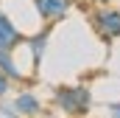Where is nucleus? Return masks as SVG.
Returning <instances> with one entry per match:
<instances>
[{
    "label": "nucleus",
    "mask_w": 120,
    "mask_h": 118,
    "mask_svg": "<svg viewBox=\"0 0 120 118\" xmlns=\"http://www.w3.org/2000/svg\"><path fill=\"white\" fill-rule=\"evenodd\" d=\"M50 101L64 115H87L92 107V90L87 84H59L50 93Z\"/></svg>",
    "instance_id": "nucleus-1"
},
{
    "label": "nucleus",
    "mask_w": 120,
    "mask_h": 118,
    "mask_svg": "<svg viewBox=\"0 0 120 118\" xmlns=\"http://www.w3.org/2000/svg\"><path fill=\"white\" fill-rule=\"evenodd\" d=\"M90 25L103 42H115L120 37V11L112 8L109 3L106 6H95L90 11Z\"/></svg>",
    "instance_id": "nucleus-2"
},
{
    "label": "nucleus",
    "mask_w": 120,
    "mask_h": 118,
    "mask_svg": "<svg viewBox=\"0 0 120 118\" xmlns=\"http://www.w3.org/2000/svg\"><path fill=\"white\" fill-rule=\"evenodd\" d=\"M31 3H34L39 20L48 23V25L64 20V17L70 14V8H73V0H31Z\"/></svg>",
    "instance_id": "nucleus-3"
},
{
    "label": "nucleus",
    "mask_w": 120,
    "mask_h": 118,
    "mask_svg": "<svg viewBox=\"0 0 120 118\" xmlns=\"http://www.w3.org/2000/svg\"><path fill=\"white\" fill-rule=\"evenodd\" d=\"M22 42H25V37H22V31L17 28V23H14L6 11H0V48L14 51V48L22 45Z\"/></svg>",
    "instance_id": "nucleus-4"
},
{
    "label": "nucleus",
    "mask_w": 120,
    "mask_h": 118,
    "mask_svg": "<svg viewBox=\"0 0 120 118\" xmlns=\"http://www.w3.org/2000/svg\"><path fill=\"white\" fill-rule=\"evenodd\" d=\"M48 42H50V28H48V25L25 39V45H28V51H31V65H34V67L42 65V56H45V51H48Z\"/></svg>",
    "instance_id": "nucleus-5"
},
{
    "label": "nucleus",
    "mask_w": 120,
    "mask_h": 118,
    "mask_svg": "<svg viewBox=\"0 0 120 118\" xmlns=\"http://www.w3.org/2000/svg\"><path fill=\"white\" fill-rule=\"evenodd\" d=\"M11 104H14L17 115H42V101H39V96H34L31 90H20Z\"/></svg>",
    "instance_id": "nucleus-6"
},
{
    "label": "nucleus",
    "mask_w": 120,
    "mask_h": 118,
    "mask_svg": "<svg viewBox=\"0 0 120 118\" xmlns=\"http://www.w3.org/2000/svg\"><path fill=\"white\" fill-rule=\"evenodd\" d=\"M0 70L14 82V84H20L25 76H22V70H20V65H17V59H14V51H8V48H0Z\"/></svg>",
    "instance_id": "nucleus-7"
},
{
    "label": "nucleus",
    "mask_w": 120,
    "mask_h": 118,
    "mask_svg": "<svg viewBox=\"0 0 120 118\" xmlns=\"http://www.w3.org/2000/svg\"><path fill=\"white\" fill-rule=\"evenodd\" d=\"M11 87H14V82H11V79L0 70V98H6V96L11 93Z\"/></svg>",
    "instance_id": "nucleus-8"
},
{
    "label": "nucleus",
    "mask_w": 120,
    "mask_h": 118,
    "mask_svg": "<svg viewBox=\"0 0 120 118\" xmlns=\"http://www.w3.org/2000/svg\"><path fill=\"white\" fill-rule=\"evenodd\" d=\"M0 115H6V118H14V115H17L14 104H3V101H0Z\"/></svg>",
    "instance_id": "nucleus-9"
},
{
    "label": "nucleus",
    "mask_w": 120,
    "mask_h": 118,
    "mask_svg": "<svg viewBox=\"0 0 120 118\" xmlns=\"http://www.w3.org/2000/svg\"><path fill=\"white\" fill-rule=\"evenodd\" d=\"M109 113L120 118V101H112V104H109Z\"/></svg>",
    "instance_id": "nucleus-10"
},
{
    "label": "nucleus",
    "mask_w": 120,
    "mask_h": 118,
    "mask_svg": "<svg viewBox=\"0 0 120 118\" xmlns=\"http://www.w3.org/2000/svg\"><path fill=\"white\" fill-rule=\"evenodd\" d=\"M92 6H106V3H112V0H90Z\"/></svg>",
    "instance_id": "nucleus-11"
}]
</instances>
